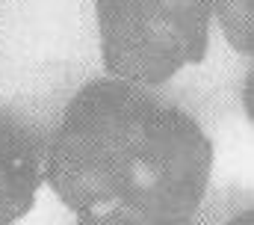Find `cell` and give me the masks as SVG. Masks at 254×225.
<instances>
[{
	"label": "cell",
	"instance_id": "1",
	"mask_svg": "<svg viewBox=\"0 0 254 225\" xmlns=\"http://www.w3.org/2000/svg\"><path fill=\"white\" fill-rule=\"evenodd\" d=\"M210 169L213 142L190 112L119 77L77 89L45 154V181L86 223H184Z\"/></svg>",
	"mask_w": 254,
	"mask_h": 225
},
{
	"label": "cell",
	"instance_id": "3",
	"mask_svg": "<svg viewBox=\"0 0 254 225\" xmlns=\"http://www.w3.org/2000/svg\"><path fill=\"white\" fill-rule=\"evenodd\" d=\"M45 181V154L18 121L0 118V225L15 223L36 205Z\"/></svg>",
	"mask_w": 254,
	"mask_h": 225
},
{
	"label": "cell",
	"instance_id": "2",
	"mask_svg": "<svg viewBox=\"0 0 254 225\" xmlns=\"http://www.w3.org/2000/svg\"><path fill=\"white\" fill-rule=\"evenodd\" d=\"M101 59L110 77L163 86L210 45V0H95Z\"/></svg>",
	"mask_w": 254,
	"mask_h": 225
},
{
	"label": "cell",
	"instance_id": "5",
	"mask_svg": "<svg viewBox=\"0 0 254 225\" xmlns=\"http://www.w3.org/2000/svg\"><path fill=\"white\" fill-rule=\"evenodd\" d=\"M243 112H246L249 121L254 118V77H252V71L243 80Z\"/></svg>",
	"mask_w": 254,
	"mask_h": 225
},
{
	"label": "cell",
	"instance_id": "4",
	"mask_svg": "<svg viewBox=\"0 0 254 225\" xmlns=\"http://www.w3.org/2000/svg\"><path fill=\"white\" fill-rule=\"evenodd\" d=\"M228 45L243 56H252L254 48V0H210Z\"/></svg>",
	"mask_w": 254,
	"mask_h": 225
}]
</instances>
